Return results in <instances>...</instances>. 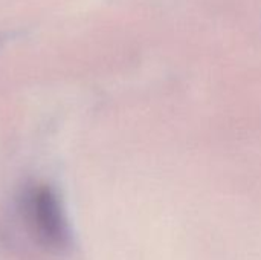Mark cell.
Listing matches in <instances>:
<instances>
[{
    "instance_id": "1",
    "label": "cell",
    "mask_w": 261,
    "mask_h": 260,
    "mask_svg": "<svg viewBox=\"0 0 261 260\" xmlns=\"http://www.w3.org/2000/svg\"><path fill=\"white\" fill-rule=\"evenodd\" d=\"M28 219L34 233L49 247H61L67 241V224L57 196L46 187L34 190L26 201Z\"/></svg>"
}]
</instances>
